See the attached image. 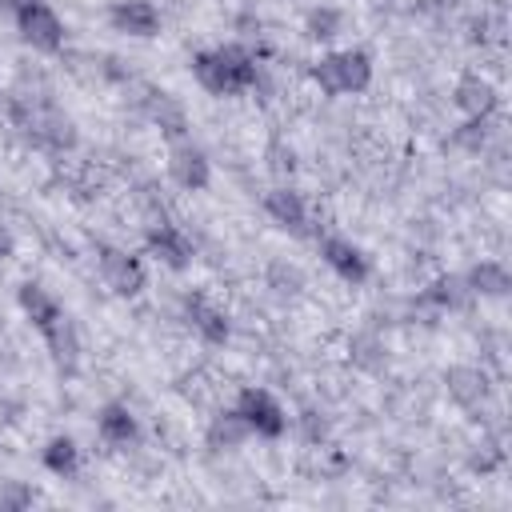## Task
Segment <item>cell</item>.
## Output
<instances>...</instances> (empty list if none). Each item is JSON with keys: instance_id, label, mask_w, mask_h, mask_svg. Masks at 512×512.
Returning a JSON list of instances; mask_svg holds the SVG:
<instances>
[{"instance_id": "obj_15", "label": "cell", "mask_w": 512, "mask_h": 512, "mask_svg": "<svg viewBox=\"0 0 512 512\" xmlns=\"http://www.w3.org/2000/svg\"><path fill=\"white\" fill-rule=\"evenodd\" d=\"M16 300H20V308H24V316L44 332V328H52L60 316H64V308L56 304V296H48V288H40V284H20V292H16Z\"/></svg>"}, {"instance_id": "obj_12", "label": "cell", "mask_w": 512, "mask_h": 512, "mask_svg": "<svg viewBox=\"0 0 512 512\" xmlns=\"http://www.w3.org/2000/svg\"><path fill=\"white\" fill-rule=\"evenodd\" d=\"M144 112H148V120H152L164 136H172V140H184V136H188V112H184V104H180L176 96H168V92H148V96H144Z\"/></svg>"}, {"instance_id": "obj_21", "label": "cell", "mask_w": 512, "mask_h": 512, "mask_svg": "<svg viewBox=\"0 0 512 512\" xmlns=\"http://www.w3.org/2000/svg\"><path fill=\"white\" fill-rule=\"evenodd\" d=\"M40 460H44V468H48L52 476H64V480L80 472V448H76L72 436H52Z\"/></svg>"}, {"instance_id": "obj_18", "label": "cell", "mask_w": 512, "mask_h": 512, "mask_svg": "<svg viewBox=\"0 0 512 512\" xmlns=\"http://www.w3.org/2000/svg\"><path fill=\"white\" fill-rule=\"evenodd\" d=\"M464 284H468L472 296H504V292L512 288V276H508V268H504L500 260H480V264L464 276Z\"/></svg>"}, {"instance_id": "obj_19", "label": "cell", "mask_w": 512, "mask_h": 512, "mask_svg": "<svg viewBox=\"0 0 512 512\" xmlns=\"http://www.w3.org/2000/svg\"><path fill=\"white\" fill-rule=\"evenodd\" d=\"M448 392H452V400L456 404H464V408H476L480 400H484V392H488V376L480 372V368H448Z\"/></svg>"}, {"instance_id": "obj_11", "label": "cell", "mask_w": 512, "mask_h": 512, "mask_svg": "<svg viewBox=\"0 0 512 512\" xmlns=\"http://www.w3.org/2000/svg\"><path fill=\"white\" fill-rule=\"evenodd\" d=\"M264 212L272 216V224H280L292 236H304L308 232V208H304V200L292 188H272L264 196Z\"/></svg>"}, {"instance_id": "obj_26", "label": "cell", "mask_w": 512, "mask_h": 512, "mask_svg": "<svg viewBox=\"0 0 512 512\" xmlns=\"http://www.w3.org/2000/svg\"><path fill=\"white\" fill-rule=\"evenodd\" d=\"M300 420H304V432H308V440H324V436H328V424H324V420H316V412H304Z\"/></svg>"}, {"instance_id": "obj_6", "label": "cell", "mask_w": 512, "mask_h": 512, "mask_svg": "<svg viewBox=\"0 0 512 512\" xmlns=\"http://www.w3.org/2000/svg\"><path fill=\"white\" fill-rule=\"evenodd\" d=\"M100 276L116 296H136L148 284L144 264L124 248H100Z\"/></svg>"}, {"instance_id": "obj_4", "label": "cell", "mask_w": 512, "mask_h": 512, "mask_svg": "<svg viewBox=\"0 0 512 512\" xmlns=\"http://www.w3.org/2000/svg\"><path fill=\"white\" fill-rule=\"evenodd\" d=\"M236 412L244 416V424L252 428V436L276 440V436H284V428H288L284 408H280L276 396L264 392V388H244V392L236 396Z\"/></svg>"}, {"instance_id": "obj_16", "label": "cell", "mask_w": 512, "mask_h": 512, "mask_svg": "<svg viewBox=\"0 0 512 512\" xmlns=\"http://www.w3.org/2000/svg\"><path fill=\"white\" fill-rule=\"evenodd\" d=\"M40 336H44V344H48L52 360H56L64 372H72V368H76V360H80V336H76V324H72L68 316H60V320H56L52 328H44Z\"/></svg>"}, {"instance_id": "obj_10", "label": "cell", "mask_w": 512, "mask_h": 512, "mask_svg": "<svg viewBox=\"0 0 512 512\" xmlns=\"http://www.w3.org/2000/svg\"><path fill=\"white\" fill-rule=\"evenodd\" d=\"M184 320L192 324V332L204 344H224L228 340V316L204 296V292H188L184 296Z\"/></svg>"}, {"instance_id": "obj_24", "label": "cell", "mask_w": 512, "mask_h": 512, "mask_svg": "<svg viewBox=\"0 0 512 512\" xmlns=\"http://www.w3.org/2000/svg\"><path fill=\"white\" fill-rule=\"evenodd\" d=\"M36 504V492L24 480H0V512H24Z\"/></svg>"}, {"instance_id": "obj_8", "label": "cell", "mask_w": 512, "mask_h": 512, "mask_svg": "<svg viewBox=\"0 0 512 512\" xmlns=\"http://www.w3.org/2000/svg\"><path fill=\"white\" fill-rule=\"evenodd\" d=\"M108 20H112L116 32L136 36V40H152L160 32V12H156L152 0H116Z\"/></svg>"}, {"instance_id": "obj_2", "label": "cell", "mask_w": 512, "mask_h": 512, "mask_svg": "<svg viewBox=\"0 0 512 512\" xmlns=\"http://www.w3.org/2000/svg\"><path fill=\"white\" fill-rule=\"evenodd\" d=\"M312 80L324 96H348V92H364L372 84V56L364 48H336L324 52L312 64Z\"/></svg>"}, {"instance_id": "obj_7", "label": "cell", "mask_w": 512, "mask_h": 512, "mask_svg": "<svg viewBox=\"0 0 512 512\" xmlns=\"http://www.w3.org/2000/svg\"><path fill=\"white\" fill-rule=\"evenodd\" d=\"M144 244H148V252H152L164 268H172V272H184V268L192 264V240H188L176 224H152V228L144 232Z\"/></svg>"}, {"instance_id": "obj_27", "label": "cell", "mask_w": 512, "mask_h": 512, "mask_svg": "<svg viewBox=\"0 0 512 512\" xmlns=\"http://www.w3.org/2000/svg\"><path fill=\"white\" fill-rule=\"evenodd\" d=\"M12 248H16V240H12V232H8L4 224H0V264H4L8 256H12Z\"/></svg>"}, {"instance_id": "obj_13", "label": "cell", "mask_w": 512, "mask_h": 512, "mask_svg": "<svg viewBox=\"0 0 512 512\" xmlns=\"http://www.w3.org/2000/svg\"><path fill=\"white\" fill-rule=\"evenodd\" d=\"M456 108H460L468 120H484V116L496 108V88H492L484 76L468 72V76H460V84H456Z\"/></svg>"}, {"instance_id": "obj_22", "label": "cell", "mask_w": 512, "mask_h": 512, "mask_svg": "<svg viewBox=\"0 0 512 512\" xmlns=\"http://www.w3.org/2000/svg\"><path fill=\"white\" fill-rule=\"evenodd\" d=\"M472 292H468V284H464V276H440L432 288H428V300H436V304H448V308H456V304H464Z\"/></svg>"}, {"instance_id": "obj_5", "label": "cell", "mask_w": 512, "mask_h": 512, "mask_svg": "<svg viewBox=\"0 0 512 512\" xmlns=\"http://www.w3.org/2000/svg\"><path fill=\"white\" fill-rule=\"evenodd\" d=\"M168 176L172 184H180L184 192H204L212 184V160L204 156V148H196L192 140H176L168 148Z\"/></svg>"}, {"instance_id": "obj_17", "label": "cell", "mask_w": 512, "mask_h": 512, "mask_svg": "<svg viewBox=\"0 0 512 512\" xmlns=\"http://www.w3.org/2000/svg\"><path fill=\"white\" fill-rule=\"evenodd\" d=\"M248 436H252V428L244 424V416H240L236 408H228V412H216V416L208 420V432H204L208 448H240Z\"/></svg>"}, {"instance_id": "obj_14", "label": "cell", "mask_w": 512, "mask_h": 512, "mask_svg": "<svg viewBox=\"0 0 512 512\" xmlns=\"http://www.w3.org/2000/svg\"><path fill=\"white\" fill-rule=\"evenodd\" d=\"M96 432H100V440L112 444V448H128V444L140 436L136 416H132L124 404H104L100 416H96Z\"/></svg>"}, {"instance_id": "obj_20", "label": "cell", "mask_w": 512, "mask_h": 512, "mask_svg": "<svg viewBox=\"0 0 512 512\" xmlns=\"http://www.w3.org/2000/svg\"><path fill=\"white\" fill-rule=\"evenodd\" d=\"M340 28H344V12H340V8H332V4H316V8H308V12H304V36H308V40H316V44L336 40V36H340Z\"/></svg>"}, {"instance_id": "obj_25", "label": "cell", "mask_w": 512, "mask_h": 512, "mask_svg": "<svg viewBox=\"0 0 512 512\" xmlns=\"http://www.w3.org/2000/svg\"><path fill=\"white\" fill-rule=\"evenodd\" d=\"M352 360L364 364V368H380L384 364V352H380V344L372 336H360V340H352Z\"/></svg>"}, {"instance_id": "obj_23", "label": "cell", "mask_w": 512, "mask_h": 512, "mask_svg": "<svg viewBox=\"0 0 512 512\" xmlns=\"http://www.w3.org/2000/svg\"><path fill=\"white\" fill-rule=\"evenodd\" d=\"M268 288H276V292H300L304 288V272L296 264H288V260H272L268 264Z\"/></svg>"}, {"instance_id": "obj_1", "label": "cell", "mask_w": 512, "mask_h": 512, "mask_svg": "<svg viewBox=\"0 0 512 512\" xmlns=\"http://www.w3.org/2000/svg\"><path fill=\"white\" fill-rule=\"evenodd\" d=\"M192 76L212 96H236V92H248L260 80V68H256V56L244 44H220V48L200 52L192 60Z\"/></svg>"}, {"instance_id": "obj_9", "label": "cell", "mask_w": 512, "mask_h": 512, "mask_svg": "<svg viewBox=\"0 0 512 512\" xmlns=\"http://www.w3.org/2000/svg\"><path fill=\"white\" fill-rule=\"evenodd\" d=\"M320 256H324V264H328L344 284H364V280H368V256H364L352 240L324 236V240H320Z\"/></svg>"}, {"instance_id": "obj_3", "label": "cell", "mask_w": 512, "mask_h": 512, "mask_svg": "<svg viewBox=\"0 0 512 512\" xmlns=\"http://www.w3.org/2000/svg\"><path fill=\"white\" fill-rule=\"evenodd\" d=\"M16 28H20L24 44H32L36 52H60V44H64V24L44 0H20Z\"/></svg>"}]
</instances>
